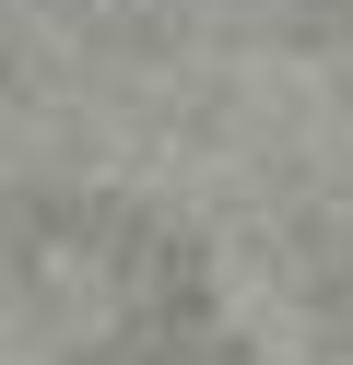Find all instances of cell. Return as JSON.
I'll list each match as a JSON object with an SVG mask.
<instances>
[]
</instances>
